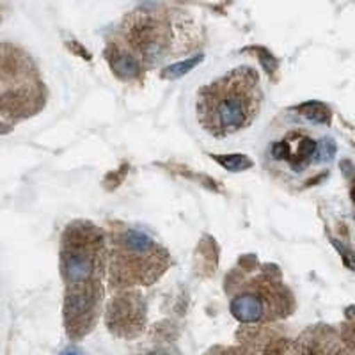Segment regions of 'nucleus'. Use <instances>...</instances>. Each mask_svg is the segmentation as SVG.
<instances>
[{"mask_svg": "<svg viewBox=\"0 0 355 355\" xmlns=\"http://www.w3.org/2000/svg\"><path fill=\"white\" fill-rule=\"evenodd\" d=\"M110 64H112L114 71L117 75H121L123 78H130L135 77L141 69V61H139L137 57L133 55L132 52H126L125 49H114L110 52Z\"/></svg>", "mask_w": 355, "mask_h": 355, "instance_id": "nucleus-5", "label": "nucleus"}, {"mask_svg": "<svg viewBox=\"0 0 355 355\" xmlns=\"http://www.w3.org/2000/svg\"><path fill=\"white\" fill-rule=\"evenodd\" d=\"M126 34L133 49L141 53V59L148 62H158L167 55L171 44L169 28L151 12H137L128 21Z\"/></svg>", "mask_w": 355, "mask_h": 355, "instance_id": "nucleus-2", "label": "nucleus"}, {"mask_svg": "<svg viewBox=\"0 0 355 355\" xmlns=\"http://www.w3.org/2000/svg\"><path fill=\"white\" fill-rule=\"evenodd\" d=\"M62 355H82V354L77 350V348H69V350H66Z\"/></svg>", "mask_w": 355, "mask_h": 355, "instance_id": "nucleus-10", "label": "nucleus"}, {"mask_svg": "<svg viewBox=\"0 0 355 355\" xmlns=\"http://www.w3.org/2000/svg\"><path fill=\"white\" fill-rule=\"evenodd\" d=\"M98 245L100 240L94 242L93 236L85 231H82V242L66 243L62 256V275L68 283V291L91 290L87 283L93 281L98 268Z\"/></svg>", "mask_w": 355, "mask_h": 355, "instance_id": "nucleus-3", "label": "nucleus"}, {"mask_svg": "<svg viewBox=\"0 0 355 355\" xmlns=\"http://www.w3.org/2000/svg\"><path fill=\"white\" fill-rule=\"evenodd\" d=\"M259 107L258 77L252 68L231 69L199 94V121L215 137L243 130Z\"/></svg>", "mask_w": 355, "mask_h": 355, "instance_id": "nucleus-1", "label": "nucleus"}, {"mask_svg": "<svg viewBox=\"0 0 355 355\" xmlns=\"http://www.w3.org/2000/svg\"><path fill=\"white\" fill-rule=\"evenodd\" d=\"M275 293L266 288L265 284L261 286H252L249 290H243L242 293L234 295L231 300V313L236 320L245 323H254L259 320L270 318L275 316Z\"/></svg>", "mask_w": 355, "mask_h": 355, "instance_id": "nucleus-4", "label": "nucleus"}, {"mask_svg": "<svg viewBox=\"0 0 355 355\" xmlns=\"http://www.w3.org/2000/svg\"><path fill=\"white\" fill-rule=\"evenodd\" d=\"M336 155V142L332 139H322L320 144L316 146V157L320 162L331 160Z\"/></svg>", "mask_w": 355, "mask_h": 355, "instance_id": "nucleus-9", "label": "nucleus"}, {"mask_svg": "<svg viewBox=\"0 0 355 355\" xmlns=\"http://www.w3.org/2000/svg\"><path fill=\"white\" fill-rule=\"evenodd\" d=\"M215 160L231 173H240L252 167V160H249L245 155H226V157H215Z\"/></svg>", "mask_w": 355, "mask_h": 355, "instance_id": "nucleus-7", "label": "nucleus"}, {"mask_svg": "<svg viewBox=\"0 0 355 355\" xmlns=\"http://www.w3.org/2000/svg\"><path fill=\"white\" fill-rule=\"evenodd\" d=\"M300 112L302 116H306L307 119L315 123H327L329 121V109L318 101H311V103H306V105L300 107Z\"/></svg>", "mask_w": 355, "mask_h": 355, "instance_id": "nucleus-8", "label": "nucleus"}, {"mask_svg": "<svg viewBox=\"0 0 355 355\" xmlns=\"http://www.w3.org/2000/svg\"><path fill=\"white\" fill-rule=\"evenodd\" d=\"M201 61H202V55L190 57V59H187V61L178 62V64H173V66H169V68L164 69L162 77L169 78V80H173V78H178V77H183L185 73H189L190 69L196 68V66H198Z\"/></svg>", "mask_w": 355, "mask_h": 355, "instance_id": "nucleus-6", "label": "nucleus"}]
</instances>
